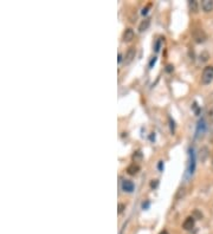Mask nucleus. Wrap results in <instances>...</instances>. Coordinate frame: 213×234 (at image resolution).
<instances>
[{
    "label": "nucleus",
    "mask_w": 213,
    "mask_h": 234,
    "mask_svg": "<svg viewBox=\"0 0 213 234\" xmlns=\"http://www.w3.org/2000/svg\"><path fill=\"white\" fill-rule=\"evenodd\" d=\"M192 37H193V39H194L195 43H198V44L204 43L205 40L207 39L206 32H205L203 28H199V27H196V28L193 30V32H192Z\"/></svg>",
    "instance_id": "f257e3e1"
},
{
    "label": "nucleus",
    "mask_w": 213,
    "mask_h": 234,
    "mask_svg": "<svg viewBox=\"0 0 213 234\" xmlns=\"http://www.w3.org/2000/svg\"><path fill=\"white\" fill-rule=\"evenodd\" d=\"M213 82V66H206L203 70V75H201V83L203 84H210Z\"/></svg>",
    "instance_id": "f03ea898"
},
{
    "label": "nucleus",
    "mask_w": 213,
    "mask_h": 234,
    "mask_svg": "<svg viewBox=\"0 0 213 234\" xmlns=\"http://www.w3.org/2000/svg\"><path fill=\"white\" fill-rule=\"evenodd\" d=\"M135 56H136V50H135V47H129L128 51L125 52V56H124V63L125 64L132 63V62L134 60V58H135Z\"/></svg>",
    "instance_id": "7ed1b4c3"
},
{
    "label": "nucleus",
    "mask_w": 213,
    "mask_h": 234,
    "mask_svg": "<svg viewBox=\"0 0 213 234\" xmlns=\"http://www.w3.org/2000/svg\"><path fill=\"white\" fill-rule=\"evenodd\" d=\"M194 225H195L194 216H188V218H186V220L184 221L182 227H184L185 231H192L194 228Z\"/></svg>",
    "instance_id": "20e7f679"
},
{
    "label": "nucleus",
    "mask_w": 213,
    "mask_h": 234,
    "mask_svg": "<svg viewBox=\"0 0 213 234\" xmlns=\"http://www.w3.org/2000/svg\"><path fill=\"white\" fill-rule=\"evenodd\" d=\"M121 188L125 193H133L135 186H134V183L130 180H123L122 181V185H121Z\"/></svg>",
    "instance_id": "39448f33"
},
{
    "label": "nucleus",
    "mask_w": 213,
    "mask_h": 234,
    "mask_svg": "<svg viewBox=\"0 0 213 234\" xmlns=\"http://www.w3.org/2000/svg\"><path fill=\"white\" fill-rule=\"evenodd\" d=\"M134 37H135V33H134L133 28H127V30H124L122 39H123V42H125V43H129V42L133 40Z\"/></svg>",
    "instance_id": "423d86ee"
},
{
    "label": "nucleus",
    "mask_w": 213,
    "mask_h": 234,
    "mask_svg": "<svg viewBox=\"0 0 213 234\" xmlns=\"http://www.w3.org/2000/svg\"><path fill=\"white\" fill-rule=\"evenodd\" d=\"M201 9L206 13H210L213 11V1L212 0H203L201 1Z\"/></svg>",
    "instance_id": "0eeeda50"
},
{
    "label": "nucleus",
    "mask_w": 213,
    "mask_h": 234,
    "mask_svg": "<svg viewBox=\"0 0 213 234\" xmlns=\"http://www.w3.org/2000/svg\"><path fill=\"white\" fill-rule=\"evenodd\" d=\"M205 130H206V126H205L204 119H201V121H199V123H198V128H196V137H198V138H199V137H203L205 134Z\"/></svg>",
    "instance_id": "6e6552de"
},
{
    "label": "nucleus",
    "mask_w": 213,
    "mask_h": 234,
    "mask_svg": "<svg viewBox=\"0 0 213 234\" xmlns=\"http://www.w3.org/2000/svg\"><path fill=\"white\" fill-rule=\"evenodd\" d=\"M139 171H140V167H139L137 164H135V163L130 164V166L127 168V173H128L129 175H136Z\"/></svg>",
    "instance_id": "1a4fd4ad"
},
{
    "label": "nucleus",
    "mask_w": 213,
    "mask_h": 234,
    "mask_svg": "<svg viewBox=\"0 0 213 234\" xmlns=\"http://www.w3.org/2000/svg\"><path fill=\"white\" fill-rule=\"evenodd\" d=\"M151 25V19L147 18L144 19V20H142L141 24L139 25V31L140 32H143V31H146V30H148V27Z\"/></svg>",
    "instance_id": "9d476101"
},
{
    "label": "nucleus",
    "mask_w": 213,
    "mask_h": 234,
    "mask_svg": "<svg viewBox=\"0 0 213 234\" xmlns=\"http://www.w3.org/2000/svg\"><path fill=\"white\" fill-rule=\"evenodd\" d=\"M188 6H189L191 12H193V13H196V12L199 11V2H198L196 0H191V1L188 2Z\"/></svg>",
    "instance_id": "9b49d317"
},
{
    "label": "nucleus",
    "mask_w": 213,
    "mask_h": 234,
    "mask_svg": "<svg viewBox=\"0 0 213 234\" xmlns=\"http://www.w3.org/2000/svg\"><path fill=\"white\" fill-rule=\"evenodd\" d=\"M185 194H186V188H185V187H180V188L177 189L175 199H177V200H180V199H182L185 196Z\"/></svg>",
    "instance_id": "f8f14e48"
},
{
    "label": "nucleus",
    "mask_w": 213,
    "mask_h": 234,
    "mask_svg": "<svg viewBox=\"0 0 213 234\" xmlns=\"http://www.w3.org/2000/svg\"><path fill=\"white\" fill-rule=\"evenodd\" d=\"M142 159H143V155H142V153L140 150H137V152H135V153L133 154L134 162H140V161H142Z\"/></svg>",
    "instance_id": "ddd939ff"
},
{
    "label": "nucleus",
    "mask_w": 213,
    "mask_h": 234,
    "mask_svg": "<svg viewBox=\"0 0 213 234\" xmlns=\"http://www.w3.org/2000/svg\"><path fill=\"white\" fill-rule=\"evenodd\" d=\"M206 117H207L208 122H211V123H213V105H211V107H208V109H207V111H206Z\"/></svg>",
    "instance_id": "4468645a"
},
{
    "label": "nucleus",
    "mask_w": 213,
    "mask_h": 234,
    "mask_svg": "<svg viewBox=\"0 0 213 234\" xmlns=\"http://www.w3.org/2000/svg\"><path fill=\"white\" fill-rule=\"evenodd\" d=\"M208 58H210V54H208L207 51H203V52L200 53V62L205 63V62H207V60H208Z\"/></svg>",
    "instance_id": "2eb2a0df"
},
{
    "label": "nucleus",
    "mask_w": 213,
    "mask_h": 234,
    "mask_svg": "<svg viewBox=\"0 0 213 234\" xmlns=\"http://www.w3.org/2000/svg\"><path fill=\"white\" fill-rule=\"evenodd\" d=\"M207 152H208L207 148H203V149L200 150V159H201V161H205V160H206V157H207V155H208Z\"/></svg>",
    "instance_id": "dca6fc26"
},
{
    "label": "nucleus",
    "mask_w": 213,
    "mask_h": 234,
    "mask_svg": "<svg viewBox=\"0 0 213 234\" xmlns=\"http://www.w3.org/2000/svg\"><path fill=\"white\" fill-rule=\"evenodd\" d=\"M158 186H159V181H158V180H153L151 182V188H156Z\"/></svg>",
    "instance_id": "f3484780"
},
{
    "label": "nucleus",
    "mask_w": 213,
    "mask_h": 234,
    "mask_svg": "<svg viewBox=\"0 0 213 234\" xmlns=\"http://www.w3.org/2000/svg\"><path fill=\"white\" fill-rule=\"evenodd\" d=\"M124 208H125V205H124V203H120V205H118V214H121V213L123 212Z\"/></svg>",
    "instance_id": "a211bd4d"
},
{
    "label": "nucleus",
    "mask_w": 213,
    "mask_h": 234,
    "mask_svg": "<svg viewBox=\"0 0 213 234\" xmlns=\"http://www.w3.org/2000/svg\"><path fill=\"white\" fill-rule=\"evenodd\" d=\"M148 207H149V202H148V201H146V203H144V202L142 203V208H143V209H147Z\"/></svg>",
    "instance_id": "6ab92c4d"
},
{
    "label": "nucleus",
    "mask_w": 213,
    "mask_h": 234,
    "mask_svg": "<svg viewBox=\"0 0 213 234\" xmlns=\"http://www.w3.org/2000/svg\"><path fill=\"white\" fill-rule=\"evenodd\" d=\"M155 62H156V57H154V58H153V59L151 60V64H149V66L151 68V66H153V64H155Z\"/></svg>",
    "instance_id": "aec40b11"
},
{
    "label": "nucleus",
    "mask_w": 213,
    "mask_h": 234,
    "mask_svg": "<svg viewBox=\"0 0 213 234\" xmlns=\"http://www.w3.org/2000/svg\"><path fill=\"white\" fill-rule=\"evenodd\" d=\"M173 69H174V68H173L172 65H167V69H166V70L168 72H170V71H173Z\"/></svg>",
    "instance_id": "412c9836"
},
{
    "label": "nucleus",
    "mask_w": 213,
    "mask_h": 234,
    "mask_svg": "<svg viewBox=\"0 0 213 234\" xmlns=\"http://www.w3.org/2000/svg\"><path fill=\"white\" fill-rule=\"evenodd\" d=\"M159 50H160V40H158L156 46H155V51H159Z\"/></svg>",
    "instance_id": "4be33fe9"
},
{
    "label": "nucleus",
    "mask_w": 213,
    "mask_h": 234,
    "mask_svg": "<svg viewBox=\"0 0 213 234\" xmlns=\"http://www.w3.org/2000/svg\"><path fill=\"white\" fill-rule=\"evenodd\" d=\"M117 60H118V63H121V60H122V54L121 53H118V59Z\"/></svg>",
    "instance_id": "5701e85b"
},
{
    "label": "nucleus",
    "mask_w": 213,
    "mask_h": 234,
    "mask_svg": "<svg viewBox=\"0 0 213 234\" xmlns=\"http://www.w3.org/2000/svg\"><path fill=\"white\" fill-rule=\"evenodd\" d=\"M162 163H163L162 161H160V162H159V169H160V170L162 169Z\"/></svg>",
    "instance_id": "b1692460"
},
{
    "label": "nucleus",
    "mask_w": 213,
    "mask_h": 234,
    "mask_svg": "<svg viewBox=\"0 0 213 234\" xmlns=\"http://www.w3.org/2000/svg\"><path fill=\"white\" fill-rule=\"evenodd\" d=\"M159 234H168V232H167V231H162V232H160Z\"/></svg>",
    "instance_id": "393cba45"
}]
</instances>
